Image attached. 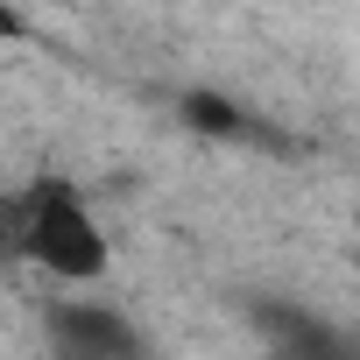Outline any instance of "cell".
<instances>
[{
	"label": "cell",
	"instance_id": "obj_1",
	"mask_svg": "<svg viewBox=\"0 0 360 360\" xmlns=\"http://www.w3.org/2000/svg\"><path fill=\"white\" fill-rule=\"evenodd\" d=\"M0 262L36 269L57 290H99V276L113 269V233L78 176L36 169L0 198Z\"/></svg>",
	"mask_w": 360,
	"mask_h": 360
},
{
	"label": "cell",
	"instance_id": "obj_2",
	"mask_svg": "<svg viewBox=\"0 0 360 360\" xmlns=\"http://www.w3.org/2000/svg\"><path fill=\"white\" fill-rule=\"evenodd\" d=\"M43 339L57 360H148L141 325L99 290H57L43 304Z\"/></svg>",
	"mask_w": 360,
	"mask_h": 360
},
{
	"label": "cell",
	"instance_id": "obj_3",
	"mask_svg": "<svg viewBox=\"0 0 360 360\" xmlns=\"http://www.w3.org/2000/svg\"><path fill=\"white\" fill-rule=\"evenodd\" d=\"M255 325L276 346V360H360V339L304 304H255Z\"/></svg>",
	"mask_w": 360,
	"mask_h": 360
},
{
	"label": "cell",
	"instance_id": "obj_4",
	"mask_svg": "<svg viewBox=\"0 0 360 360\" xmlns=\"http://www.w3.org/2000/svg\"><path fill=\"white\" fill-rule=\"evenodd\" d=\"M176 113H184V127L205 134V141H248V134H255V113L233 106L226 92H184V99H176Z\"/></svg>",
	"mask_w": 360,
	"mask_h": 360
}]
</instances>
